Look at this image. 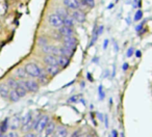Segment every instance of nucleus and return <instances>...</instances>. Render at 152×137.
Masks as SVG:
<instances>
[{
	"label": "nucleus",
	"instance_id": "f257e3e1",
	"mask_svg": "<svg viewBox=\"0 0 152 137\" xmlns=\"http://www.w3.org/2000/svg\"><path fill=\"white\" fill-rule=\"evenodd\" d=\"M24 70H25L26 74L29 75L30 77H34V78H39V77L42 75L43 71L40 69L38 65L36 63L29 62L24 67Z\"/></svg>",
	"mask_w": 152,
	"mask_h": 137
},
{
	"label": "nucleus",
	"instance_id": "f03ea898",
	"mask_svg": "<svg viewBox=\"0 0 152 137\" xmlns=\"http://www.w3.org/2000/svg\"><path fill=\"white\" fill-rule=\"evenodd\" d=\"M48 22L54 28H61V26H64L63 18L57 15V14H51L48 17Z\"/></svg>",
	"mask_w": 152,
	"mask_h": 137
},
{
	"label": "nucleus",
	"instance_id": "7ed1b4c3",
	"mask_svg": "<svg viewBox=\"0 0 152 137\" xmlns=\"http://www.w3.org/2000/svg\"><path fill=\"white\" fill-rule=\"evenodd\" d=\"M19 83L20 86H22L26 91H37L39 89V84L36 81L32 80H26V81H20Z\"/></svg>",
	"mask_w": 152,
	"mask_h": 137
},
{
	"label": "nucleus",
	"instance_id": "20e7f679",
	"mask_svg": "<svg viewBox=\"0 0 152 137\" xmlns=\"http://www.w3.org/2000/svg\"><path fill=\"white\" fill-rule=\"evenodd\" d=\"M49 123V117L47 115H44V116H41V117L38 118V122H37L36 126H34V130L37 131L38 133H41L45 130L46 128L47 124Z\"/></svg>",
	"mask_w": 152,
	"mask_h": 137
},
{
	"label": "nucleus",
	"instance_id": "39448f33",
	"mask_svg": "<svg viewBox=\"0 0 152 137\" xmlns=\"http://www.w3.org/2000/svg\"><path fill=\"white\" fill-rule=\"evenodd\" d=\"M64 45H65L64 47H67V48L74 51L76 48V45H77V40H76L73 36H66V38H64Z\"/></svg>",
	"mask_w": 152,
	"mask_h": 137
},
{
	"label": "nucleus",
	"instance_id": "423d86ee",
	"mask_svg": "<svg viewBox=\"0 0 152 137\" xmlns=\"http://www.w3.org/2000/svg\"><path fill=\"white\" fill-rule=\"evenodd\" d=\"M64 3L68 9H74V11H77L81 7L80 2L78 0H64Z\"/></svg>",
	"mask_w": 152,
	"mask_h": 137
},
{
	"label": "nucleus",
	"instance_id": "0eeeda50",
	"mask_svg": "<svg viewBox=\"0 0 152 137\" xmlns=\"http://www.w3.org/2000/svg\"><path fill=\"white\" fill-rule=\"evenodd\" d=\"M20 125H21V117L18 115H15L11 120H9V127L13 131L17 130L20 127Z\"/></svg>",
	"mask_w": 152,
	"mask_h": 137
},
{
	"label": "nucleus",
	"instance_id": "6e6552de",
	"mask_svg": "<svg viewBox=\"0 0 152 137\" xmlns=\"http://www.w3.org/2000/svg\"><path fill=\"white\" fill-rule=\"evenodd\" d=\"M72 19L75 20L76 22H79V23H83L86 20V15L81 11L77 9V11L73 12V15H72Z\"/></svg>",
	"mask_w": 152,
	"mask_h": 137
},
{
	"label": "nucleus",
	"instance_id": "1a4fd4ad",
	"mask_svg": "<svg viewBox=\"0 0 152 137\" xmlns=\"http://www.w3.org/2000/svg\"><path fill=\"white\" fill-rule=\"evenodd\" d=\"M59 33L61 36H64V38L66 36H73V29L72 27H67V26H61L59 28Z\"/></svg>",
	"mask_w": 152,
	"mask_h": 137
},
{
	"label": "nucleus",
	"instance_id": "9d476101",
	"mask_svg": "<svg viewBox=\"0 0 152 137\" xmlns=\"http://www.w3.org/2000/svg\"><path fill=\"white\" fill-rule=\"evenodd\" d=\"M44 61H45V63H47L48 65H57L56 57H55L54 55H52V54L47 55V56L44 58ZM57 67H58V65H57Z\"/></svg>",
	"mask_w": 152,
	"mask_h": 137
},
{
	"label": "nucleus",
	"instance_id": "9b49d317",
	"mask_svg": "<svg viewBox=\"0 0 152 137\" xmlns=\"http://www.w3.org/2000/svg\"><path fill=\"white\" fill-rule=\"evenodd\" d=\"M56 59H57V65H61V67H66L70 62V59L66 56H63V55H59Z\"/></svg>",
	"mask_w": 152,
	"mask_h": 137
},
{
	"label": "nucleus",
	"instance_id": "f8f14e48",
	"mask_svg": "<svg viewBox=\"0 0 152 137\" xmlns=\"http://www.w3.org/2000/svg\"><path fill=\"white\" fill-rule=\"evenodd\" d=\"M55 129H56V127H55V124L52 122L48 123L46 126V128H45V132H46V135L47 136H49V135H52L53 133H54Z\"/></svg>",
	"mask_w": 152,
	"mask_h": 137
},
{
	"label": "nucleus",
	"instance_id": "ddd939ff",
	"mask_svg": "<svg viewBox=\"0 0 152 137\" xmlns=\"http://www.w3.org/2000/svg\"><path fill=\"white\" fill-rule=\"evenodd\" d=\"M59 52H61V55L69 58V57H71L72 55H73L74 51L69 48H67V47H61V48H59Z\"/></svg>",
	"mask_w": 152,
	"mask_h": 137
},
{
	"label": "nucleus",
	"instance_id": "4468645a",
	"mask_svg": "<svg viewBox=\"0 0 152 137\" xmlns=\"http://www.w3.org/2000/svg\"><path fill=\"white\" fill-rule=\"evenodd\" d=\"M55 137H67L68 132L67 129L64 128V127H59V128L55 129Z\"/></svg>",
	"mask_w": 152,
	"mask_h": 137
},
{
	"label": "nucleus",
	"instance_id": "2eb2a0df",
	"mask_svg": "<svg viewBox=\"0 0 152 137\" xmlns=\"http://www.w3.org/2000/svg\"><path fill=\"white\" fill-rule=\"evenodd\" d=\"M10 94V88L7 84H0V96L2 98H7Z\"/></svg>",
	"mask_w": 152,
	"mask_h": 137
},
{
	"label": "nucleus",
	"instance_id": "dca6fc26",
	"mask_svg": "<svg viewBox=\"0 0 152 137\" xmlns=\"http://www.w3.org/2000/svg\"><path fill=\"white\" fill-rule=\"evenodd\" d=\"M47 73H48L49 75H51V76H54V75H56L57 73H58L59 71V67H57V65H48L46 69Z\"/></svg>",
	"mask_w": 152,
	"mask_h": 137
},
{
	"label": "nucleus",
	"instance_id": "f3484780",
	"mask_svg": "<svg viewBox=\"0 0 152 137\" xmlns=\"http://www.w3.org/2000/svg\"><path fill=\"white\" fill-rule=\"evenodd\" d=\"M32 120H32L31 113H30V112H28V113H26L23 117H21V124L23 125V126H26V125H28L29 123H31Z\"/></svg>",
	"mask_w": 152,
	"mask_h": 137
},
{
	"label": "nucleus",
	"instance_id": "a211bd4d",
	"mask_svg": "<svg viewBox=\"0 0 152 137\" xmlns=\"http://www.w3.org/2000/svg\"><path fill=\"white\" fill-rule=\"evenodd\" d=\"M14 91H16V93H17V95L19 96L20 98H22V97H24V96L26 95V93H27V91H25V89L23 88V87L22 86H20L19 85V83H18V85H17V87H16L15 89H14Z\"/></svg>",
	"mask_w": 152,
	"mask_h": 137
},
{
	"label": "nucleus",
	"instance_id": "6ab92c4d",
	"mask_svg": "<svg viewBox=\"0 0 152 137\" xmlns=\"http://www.w3.org/2000/svg\"><path fill=\"white\" fill-rule=\"evenodd\" d=\"M63 22H64V26H67V27H72L74 24V20L72 19V17H69V16L64 18Z\"/></svg>",
	"mask_w": 152,
	"mask_h": 137
},
{
	"label": "nucleus",
	"instance_id": "aec40b11",
	"mask_svg": "<svg viewBox=\"0 0 152 137\" xmlns=\"http://www.w3.org/2000/svg\"><path fill=\"white\" fill-rule=\"evenodd\" d=\"M16 75H17V77H19V78H21V79H24L27 77V74H26L24 67H19V69H17Z\"/></svg>",
	"mask_w": 152,
	"mask_h": 137
},
{
	"label": "nucleus",
	"instance_id": "412c9836",
	"mask_svg": "<svg viewBox=\"0 0 152 137\" xmlns=\"http://www.w3.org/2000/svg\"><path fill=\"white\" fill-rule=\"evenodd\" d=\"M9 98H10V100H11L12 102H18L20 100V97L17 95V93H16L14 89H13V91H10Z\"/></svg>",
	"mask_w": 152,
	"mask_h": 137
},
{
	"label": "nucleus",
	"instance_id": "4be33fe9",
	"mask_svg": "<svg viewBox=\"0 0 152 137\" xmlns=\"http://www.w3.org/2000/svg\"><path fill=\"white\" fill-rule=\"evenodd\" d=\"M9 120H10L9 118H5V120L1 123V128H0V129H1V132H2V133H4L5 131L9 129Z\"/></svg>",
	"mask_w": 152,
	"mask_h": 137
},
{
	"label": "nucleus",
	"instance_id": "5701e85b",
	"mask_svg": "<svg viewBox=\"0 0 152 137\" xmlns=\"http://www.w3.org/2000/svg\"><path fill=\"white\" fill-rule=\"evenodd\" d=\"M81 2L87 7H91V9L95 7V0H81Z\"/></svg>",
	"mask_w": 152,
	"mask_h": 137
},
{
	"label": "nucleus",
	"instance_id": "b1692460",
	"mask_svg": "<svg viewBox=\"0 0 152 137\" xmlns=\"http://www.w3.org/2000/svg\"><path fill=\"white\" fill-rule=\"evenodd\" d=\"M7 84H9V86L11 87V88L15 89L16 87H17V85H18V82L15 80V79L11 78V79H9V81H7Z\"/></svg>",
	"mask_w": 152,
	"mask_h": 137
},
{
	"label": "nucleus",
	"instance_id": "393cba45",
	"mask_svg": "<svg viewBox=\"0 0 152 137\" xmlns=\"http://www.w3.org/2000/svg\"><path fill=\"white\" fill-rule=\"evenodd\" d=\"M142 17H143V12L137 11V13H135V16H134V21H139V20H141Z\"/></svg>",
	"mask_w": 152,
	"mask_h": 137
},
{
	"label": "nucleus",
	"instance_id": "a878e982",
	"mask_svg": "<svg viewBox=\"0 0 152 137\" xmlns=\"http://www.w3.org/2000/svg\"><path fill=\"white\" fill-rule=\"evenodd\" d=\"M104 97H105V95H104L103 88H102V86L100 85V86H99V99L100 100H104Z\"/></svg>",
	"mask_w": 152,
	"mask_h": 137
},
{
	"label": "nucleus",
	"instance_id": "bb28decb",
	"mask_svg": "<svg viewBox=\"0 0 152 137\" xmlns=\"http://www.w3.org/2000/svg\"><path fill=\"white\" fill-rule=\"evenodd\" d=\"M43 52H45V53H51V50H52V47H50V46H43Z\"/></svg>",
	"mask_w": 152,
	"mask_h": 137
},
{
	"label": "nucleus",
	"instance_id": "cd10ccee",
	"mask_svg": "<svg viewBox=\"0 0 152 137\" xmlns=\"http://www.w3.org/2000/svg\"><path fill=\"white\" fill-rule=\"evenodd\" d=\"M43 44H44V46H46V45H47V40L45 38H39V45L43 46Z\"/></svg>",
	"mask_w": 152,
	"mask_h": 137
},
{
	"label": "nucleus",
	"instance_id": "c85d7f7f",
	"mask_svg": "<svg viewBox=\"0 0 152 137\" xmlns=\"http://www.w3.org/2000/svg\"><path fill=\"white\" fill-rule=\"evenodd\" d=\"M77 100H78V96H73L68 100V102L69 103H75V102H77Z\"/></svg>",
	"mask_w": 152,
	"mask_h": 137
},
{
	"label": "nucleus",
	"instance_id": "c756f323",
	"mask_svg": "<svg viewBox=\"0 0 152 137\" xmlns=\"http://www.w3.org/2000/svg\"><path fill=\"white\" fill-rule=\"evenodd\" d=\"M133 52H134V50H133V48L131 47V48H129V49H128V51H127L126 56H127V57H131V56H132V54H133Z\"/></svg>",
	"mask_w": 152,
	"mask_h": 137
},
{
	"label": "nucleus",
	"instance_id": "7c9ffc66",
	"mask_svg": "<svg viewBox=\"0 0 152 137\" xmlns=\"http://www.w3.org/2000/svg\"><path fill=\"white\" fill-rule=\"evenodd\" d=\"M5 137H18V135H17V133H16L15 131H11V132H10Z\"/></svg>",
	"mask_w": 152,
	"mask_h": 137
},
{
	"label": "nucleus",
	"instance_id": "2f4dec72",
	"mask_svg": "<svg viewBox=\"0 0 152 137\" xmlns=\"http://www.w3.org/2000/svg\"><path fill=\"white\" fill-rule=\"evenodd\" d=\"M36 135L34 134V133H26L25 135H24V137H34Z\"/></svg>",
	"mask_w": 152,
	"mask_h": 137
},
{
	"label": "nucleus",
	"instance_id": "473e14b6",
	"mask_svg": "<svg viewBox=\"0 0 152 137\" xmlns=\"http://www.w3.org/2000/svg\"><path fill=\"white\" fill-rule=\"evenodd\" d=\"M103 120H104V122H105V127L107 128V127H108V118H107V116H106V115L104 116Z\"/></svg>",
	"mask_w": 152,
	"mask_h": 137
},
{
	"label": "nucleus",
	"instance_id": "72a5a7b5",
	"mask_svg": "<svg viewBox=\"0 0 152 137\" xmlns=\"http://www.w3.org/2000/svg\"><path fill=\"white\" fill-rule=\"evenodd\" d=\"M112 136H113V137H118V132H117L116 130H113V132H112Z\"/></svg>",
	"mask_w": 152,
	"mask_h": 137
},
{
	"label": "nucleus",
	"instance_id": "f704fd0d",
	"mask_svg": "<svg viewBox=\"0 0 152 137\" xmlns=\"http://www.w3.org/2000/svg\"><path fill=\"white\" fill-rule=\"evenodd\" d=\"M107 45H108V40H105L104 41V44H103V49L107 48Z\"/></svg>",
	"mask_w": 152,
	"mask_h": 137
},
{
	"label": "nucleus",
	"instance_id": "c9c22d12",
	"mask_svg": "<svg viewBox=\"0 0 152 137\" xmlns=\"http://www.w3.org/2000/svg\"><path fill=\"white\" fill-rule=\"evenodd\" d=\"M141 55H142L141 51H135V56H137V58H140V57H141Z\"/></svg>",
	"mask_w": 152,
	"mask_h": 137
},
{
	"label": "nucleus",
	"instance_id": "e433bc0d",
	"mask_svg": "<svg viewBox=\"0 0 152 137\" xmlns=\"http://www.w3.org/2000/svg\"><path fill=\"white\" fill-rule=\"evenodd\" d=\"M142 27H143V24H140L139 26H137V27H135V30H137V31H140V30L142 29Z\"/></svg>",
	"mask_w": 152,
	"mask_h": 137
},
{
	"label": "nucleus",
	"instance_id": "4c0bfd02",
	"mask_svg": "<svg viewBox=\"0 0 152 137\" xmlns=\"http://www.w3.org/2000/svg\"><path fill=\"white\" fill-rule=\"evenodd\" d=\"M78 136H79V132H77V131H76V132H74L73 134H72L71 137H78Z\"/></svg>",
	"mask_w": 152,
	"mask_h": 137
},
{
	"label": "nucleus",
	"instance_id": "58836bf2",
	"mask_svg": "<svg viewBox=\"0 0 152 137\" xmlns=\"http://www.w3.org/2000/svg\"><path fill=\"white\" fill-rule=\"evenodd\" d=\"M97 115H98V117H99V120H101V122H103V115L102 114H100V113H97Z\"/></svg>",
	"mask_w": 152,
	"mask_h": 137
},
{
	"label": "nucleus",
	"instance_id": "ea45409f",
	"mask_svg": "<svg viewBox=\"0 0 152 137\" xmlns=\"http://www.w3.org/2000/svg\"><path fill=\"white\" fill-rule=\"evenodd\" d=\"M127 69H128V63H124V65H123V70L126 71Z\"/></svg>",
	"mask_w": 152,
	"mask_h": 137
},
{
	"label": "nucleus",
	"instance_id": "a19ab883",
	"mask_svg": "<svg viewBox=\"0 0 152 137\" xmlns=\"http://www.w3.org/2000/svg\"><path fill=\"white\" fill-rule=\"evenodd\" d=\"M113 7H114V3H110V4L107 7V9H113Z\"/></svg>",
	"mask_w": 152,
	"mask_h": 137
},
{
	"label": "nucleus",
	"instance_id": "79ce46f5",
	"mask_svg": "<svg viewBox=\"0 0 152 137\" xmlns=\"http://www.w3.org/2000/svg\"><path fill=\"white\" fill-rule=\"evenodd\" d=\"M88 78H89V80H93V79H92V77H91V74H90V73H89V74H88Z\"/></svg>",
	"mask_w": 152,
	"mask_h": 137
},
{
	"label": "nucleus",
	"instance_id": "37998d69",
	"mask_svg": "<svg viewBox=\"0 0 152 137\" xmlns=\"http://www.w3.org/2000/svg\"><path fill=\"white\" fill-rule=\"evenodd\" d=\"M78 137H85V136H83V135H80V134H79V136Z\"/></svg>",
	"mask_w": 152,
	"mask_h": 137
},
{
	"label": "nucleus",
	"instance_id": "c03bdc74",
	"mask_svg": "<svg viewBox=\"0 0 152 137\" xmlns=\"http://www.w3.org/2000/svg\"><path fill=\"white\" fill-rule=\"evenodd\" d=\"M87 137H92V136H91V135H89V136H87Z\"/></svg>",
	"mask_w": 152,
	"mask_h": 137
},
{
	"label": "nucleus",
	"instance_id": "a18cd8bd",
	"mask_svg": "<svg viewBox=\"0 0 152 137\" xmlns=\"http://www.w3.org/2000/svg\"><path fill=\"white\" fill-rule=\"evenodd\" d=\"M45 137H48V136H45Z\"/></svg>",
	"mask_w": 152,
	"mask_h": 137
},
{
	"label": "nucleus",
	"instance_id": "49530a36",
	"mask_svg": "<svg viewBox=\"0 0 152 137\" xmlns=\"http://www.w3.org/2000/svg\"><path fill=\"white\" fill-rule=\"evenodd\" d=\"M54 137H55V136H54Z\"/></svg>",
	"mask_w": 152,
	"mask_h": 137
}]
</instances>
